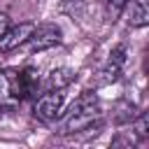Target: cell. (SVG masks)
Instances as JSON below:
<instances>
[{
  "instance_id": "9c48e42d",
  "label": "cell",
  "mask_w": 149,
  "mask_h": 149,
  "mask_svg": "<svg viewBox=\"0 0 149 149\" xmlns=\"http://www.w3.org/2000/svg\"><path fill=\"white\" fill-rule=\"evenodd\" d=\"M19 84H21V93L23 98H33L40 88V72L35 68H26V70H19Z\"/></svg>"
},
{
  "instance_id": "8992f818",
  "label": "cell",
  "mask_w": 149,
  "mask_h": 149,
  "mask_svg": "<svg viewBox=\"0 0 149 149\" xmlns=\"http://www.w3.org/2000/svg\"><path fill=\"white\" fill-rule=\"evenodd\" d=\"M123 63H126V49L123 47H116L109 58L105 61V65L100 68V77H98V84H112L119 79L121 70H123Z\"/></svg>"
},
{
  "instance_id": "6da1fadb",
  "label": "cell",
  "mask_w": 149,
  "mask_h": 149,
  "mask_svg": "<svg viewBox=\"0 0 149 149\" xmlns=\"http://www.w3.org/2000/svg\"><path fill=\"white\" fill-rule=\"evenodd\" d=\"M100 119H102V109H100L98 95H95L93 91H84V93H79V98L72 102L68 116L63 119L61 133H63V135H74V133H81V130L98 128V126H100Z\"/></svg>"
},
{
  "instance_id": "ba28073f",
  "label": "cell",
  "mask_w": 149,
  "mask_h": 149,
  "mask_svg": "<svg viewBox=\"0 0 149 149\" xmlns=\"http://www.w3.org/2000/svg\"><path fill=\"white\" fill-rule=\"evenodd\" d=\"M74 79H77V72H74V70H70V68H58V70H51V72H49V77H47V81H44V88H47V91H49V88H65V86H70Z\"/></svg>"
},
{
  "instance_id": "7a4b0ae2",
  "label": "cell",
  "mask_w": 149,
  "mask_h": 149,
  "mask_svg": "<svg viewBox=\"0 0 149 149\" xmlns=\"http://www.w3.org/2000/svg\"><path fill=\"white\" fill-rule=\"evenodd\" d=\"M61 40H63V33L56 23H35L28 40L23 42V47L35 54V51H47V49L61 44Z\"/></svg>"
},
{
  "instance_id": "30bf717a",
  "label": "cell",
  "mask_w": 149,
  "mask_h": 149,
  "mask_svg": "<svg viewBox=\"0 0 149 149\" xmlns=\"http://www.w3.org/2000/svg\"><path fill=\"white\" fill-rule=\"evenodd\" d=\"M102 2V7H105V14H107V19H116L121 12H123V7H126V2L128 0H100Z\"/></svg>"
},
{
  "instance_id": "3957f363",
  "label": "cell",
  "mask_w": 149,
  "mask_h": 149,
  "mask_svg": "<svg viewBox=\"0 0 149 149\" xmlns=\"http://www.w3.org/2000/svg\"><path fill=\"white\" fill-rule=\"evenodd\" d=\"M65 107V88H49L47 93H42L35 102V116L44 123H51L56 119H61Z\"/></svg>"
},
{
  "instance_id": "52a82bcc",
  "label": "cell",
  "mask_w": 149,
  "mask_h": 149,
  "mask_svg": "<svg viewBox=\"0 0 149 149\" xmlns=\"http://www.w3.org/2000/svg\"><path fill=\"white\" fill-rule=\"evenodd\" d=\"M123 9H128V23H130L133 28H142V26H147V21H149L147 0H128Z\"/></svg>"
},
{
  "instance_id": "5b68a950",
  "label": "cell",
  "mask_w": 149,
  "mask_h": 149,
  "mask_svg": "<svg viewBox=\"0 0 149 149\" xmlns=\"http://www.w3.org/2000/svg\"><path fill=\"white\" fill-rule=\"evenodd\" d=\"M33 26H35V23H30V21H23V23H19V26H9V28L5 30V35L0 37V51L7 54V51H14V49L23 47V42L28 40Z\"/></svg>"
},
{
  "instance_id": "277c9868",
  "label": "cell",
  "mask_w": 149,
  "mask_h": 149,
  "mask_svg": "<svg viewBox=\"0 0 149 149\" xmlns=\"http://www.w3.org/2000/svg\"><path fill=\"white\" fill-rule=\"evenodd\" d=\"M23 100L21 84H19V70H0V109L12 112Z\"/></svg>"
}]
</instances>
